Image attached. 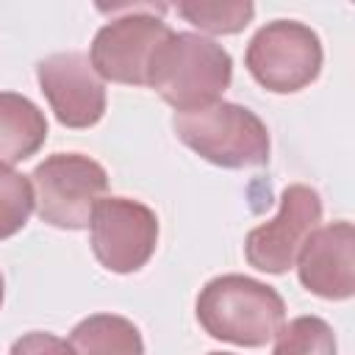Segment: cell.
<instances>
[{
  "label": "cell",
  "mask_w": 355,
  "mask_h": 355,
  "mask_svg": "<svg viewBox=\"0 0 355 355\" xmlns=\"http://www.w3.org/2000/svg\"><path fill=\"white\" fill-rule=\"evenodd\" d=\"M178 14L205 33H239L252 22L255 6L250 0H183Z\"/></svg>",
  "instance_id": "cell-13"
},
{
  "label": "cell",
  "mask_w": 355,
  "mask_h": 355,
  "mask_svg": "<svg viewBox=\"0 0 355 355\" xmlns=\"http://www.w3.org/2000/svg\"><path fill=\"white\" fill-rule=\"evenodd\" d=\"M33 211V186L28 175L0 166V241L11 239L28 225Z\"/></svg>",
  "instance_id": "cell-15"
},
{
  "label": "cell",
  "mask_w": 355,
  "mask_h": 355,
  "mask_svg": "<svg viewBox=\"0 0 355 355\" xmlns=\"http://www.w3.org/2000/svg\"><path fill=\"white\" fill-rule=\"evenodd\" d=\"M178 139L222 169L263 166L269 161V130L263 119L239 103H211L172 116Z\"/></svg>",
  "instance_id": "cell-3"
},
{
  "label": "cell",
  "mask_w": 355,
  "mask_h": 355,
  "mask_svg": "<svg viewBox=\"0 0 355 355\" xmlns=\"http://www.w3.org/2000/svg\"><path fill=\"white\" fill-rule=\"evenodd\" d=\"M322 39L302 22L275 19L250 39L244 64L258 86L275 94H294L322 72Z\"/></svg>",
  "instance_id": "cell-6"
},
{
  "label": "cell",
  "mask_w": 355,
  "mask_h": 355,
  "mask_svg": "<svg viewBox=\"0 0 355 355\" xmlns=\"http://www.w3.org/2000/svg\"><path fill=\"white\" fill-rule=\"evenodd\" d=\"M33 186V208L42 222L61 230H83L94 205L108 189L103 164L80 153L47 155L28 175Z\"/></svg>",
  "instance_id": "cell-4"
},
{
  "label": "cell",
  "mask_w": 355,
  "mask_h": 355,
  "mask_svg": "<svg viewBox=\"0 0 355 355\" xmlns=\"http://www.w3.org/2000/svg\"><path fill=\"white\" fill-rule=\"evenodd\" d=\"M230 80L233 58L219 42L202 33L172 31L153 58L147 86L155 89L175 114H180L219 103Z\"/></svg>",
  "instance_id": "cell-2"
},
{
  "label": "cell",
  "mask_w": 355,
  "mask_h": 355,
  "mask_svg": "<svg viewBox=\"0 0 355 355\" xmlns=\"http://www.w3.org/2000/svg\"><path fill=\"white\" fill-rule=\"evenodd\" d=\"M322 222V197L305 183H291L280 194L275 219L252 227L244 239L250 266L266 275H283L294 266L300 247Z\"/></svg>",
  "instance_id": "cell-8"
},
{
  "label": "cell",
  "mask_w": 355,
  "mask_h": 355,
  "mask_svg": "<svg viewBox=\"0 0 355 355\" xmlns=\"http://www.w3.org/2000/svg\"><path fill=\"white\" fill-rule=\"evenodd\" d=\"M275 338L272 355H338L336 333L322 316H297Z\"/></svg>",
  "instance_id": "cell-14"
},
{
  "label": "cell",
  "mask_w": 355,
  "mask_h": 355,
  "mask_svg": "<svg viewBox=\"0 0 355 355\" xmlns=\"http://www.w3.org/2000/svg\"><path fill=\"white\" fill-rule=\"evenodd\" d=\"M36 80L64 128H92L105 114V83L83 53H53L36 64Z\"/></svg>",
  "instance_id": "cell-9"
},
{
  "label": "cell",
  "mask_w": 355,
  "mask_h": 355,
  "mask_svg": "<svg viewBox=\"0 0 355 355\" xmlns=\"http://www.w3.org/2000/svg\"><path fill=\"white\" fill-rule=\"evenodd\" d=\"M3 297H6V283H3V275H0V305H3Z\"/></svg>",
  "instance_id": "cell-17"
},
{
  "label": "cell",
  "mask_w": 355,
  "mask_h": 355,
  "mask_svg": "<svg viewBox=\"0 0 355 355\" xmlns=\"http://www.w3.org/2000/svg\"><path fill=\"white\" fill-rule=\"evenodd\" d=\"M47 141L44 111L17 92H0V166H14Z\"/></svg>",
  "instance_id": "cell-11"
},
{
  "label": "cell",
  "mask_w": 355,
  "mask_h": 355,
  "mask_svg": "<svg viewBox=\"0 0 355 355\" xmlns=\"http://www.w3.org/2000/svg\"><path fill=\"white\" fill-rule=\"evenodd\" d=\"M197 319L211 338L236 347H263L286 324V302L255 277L219 275L202 286Z\"/></svg>",
  "instance_id": "cell-1"
},
{
  "label": "cell",
  "mask_w": 355,
  "mask_h": 355,
  "mask_svg": "<svg viewBox=\"0 0 355 355\" xmlns=\"http://www.w3.org/2000/svg\"><path fill=\"white\" fill-rule=\"evenodd\" d=\"M8 355H75V352H72L69 341H64L53 333H44V330H33V333L19 336L11 344Z\"/></svg>",
  "instance_id": "cell-16"
},
{
  "label": "cell",
  "mask_w": 355,
  "mask_h": 355,
  "mask_svg": "<svg viewBox=\"0 0 355 355\" xmlns=\"http://www.w3.org/2000/svg\"><path fill=\"white\" fill-rule=\"evenodd\" d=\"M122 11L128 14L114 17L94 33L89 61L103 80L147 86L153 58L172 28L155 17L164 6H122Z\"/></svg>",
  "instance_id": "cell-5"
},
{
  "label": "cell",
  "mask_w": 355,
  "mask_h": 355,
  "mask_svg": "<svg viewBox=\"0 0 355 355\" xmlns=\"http://www.w3.org/2000/svg\"><path fill=\"white\" fill-rule=\"evenodd\" d=\"M92 252L114 275L139 272L155 252L158 216L139 200L103 197L92 211Z\"/></svg>",
  "instance_id": "cell-7"
},
{
  "label": "cell",
  "mask_w": 355,
  "mask_h": 355,
  "mask_svg": "<svg viewBox=\"0 0 355 355\" xmlns=\"http://www.w3.org/2000/svg\"><path fill=\"white\" fill-rule=\"evenodd\" d=\"M300 283L322 300H349L355 294V227L341 219L316 227L297 252Z\"/></svg>",
  "instance_id": "cell-10"
},
{
  "label": "cell",
  "mask_w": 355,
  "mask_h": 355,
  "mask_svg": "<svg viewBox=\"0 0 355 355\" xmlns=\"http://www.w3.org/2000/svg\"><path fill=\"white\" fill-rule=\"evenodd\" d=\"M75 355H144V338L139 327L116 313H92L80 319L69 333Z\"/></svg>",
  "instance_id": "cell-12"
},
{
  "label": "cell",
  "mask_w": 355,
  "mask_h": 355,
  "mask_svg": "<svg viewBox=\"0 0 355 355\" xmlns=\"http://www.w3.org/2000/svg\"><path fill=\"white\" fill-rule=\"evenodd\" d=\"M208 355H233V352H208Z\"/></svg>",
  "instance_id": "cell-18"
}]
</instances>
